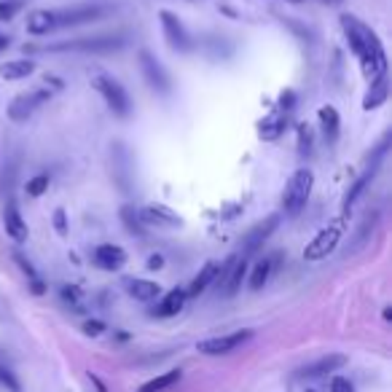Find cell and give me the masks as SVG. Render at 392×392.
I'll return each instance as SVG.
<instances>
[{
	"mask_svg": "<svg viewBox=\"0 0 392 392\" xmlns=\"http://www.w3.org/2000/svg\"><path fill=\"white\" fill-rule=\"evenodd\" d=\"M341 30H344V35L350 41V49L357 57L360 70L368 78V83L387 78V54H384V46H381L376 32L352 14L341 16Z\"/></svg>",
	"mask_w": 392,
	"mask_h": 392,
	"instance_id": "obj_1",
	"label": "cell"
},
{
	"mask_svg": "<svg viewBox=\"0 0 392 392\" xmlns=\"http://www.w3.org/2000/svg\"><path fill=\"white\" fill-rule=\"evenodd\" d=\"M105 14V6H73V8H57V11H32L28 16V32L30 35H49L54 30L76 28L86 22H97Z\"/></svg>",
	"mask_w": 392,
	"mask_h": 392,
	"instance_id": "obj_2",
	"label": "cell"
},
{
	"mask_svg": "<svg viewBox=\"0 0 392 392\" xmlns=\"http://www.w3.org/2000/svg\"><path fill=\"white\" fill-rule=\"evenodd\" d=\"M311 186H314V175H311V170H296L293 177L287 180V186H285V194H283V210L285 215H298L301 210H304V204L309 199L311 194Z\"/></svg>",
	"mask_w": 392,
	"mask_h": 392,
	"instance_id": "obj_3",
	"label": "cell"
},
{
	"mask_svg": "<svg viewBox=\"0 0 392 392\" xmlns=\"http://www.w3.org/2000/svg\"><path fill=\"white\" fill-rule=\"evenodd\" d=\"M344 229H347V215H341V218H336L333 223H328V226L317 231L314 239L304 247V258H307V261H323L325 256H331V253L336 250V244H338V239H341Z\"/></svg>",
	"mask_w": 392,
	"mask_h": 392,
	"instance_id": "obj_4",
	"label": "cell"
},
{
	"mask_svg": "<svg viewBox=\"0 0 392 392\" xmlns=\"http://www.w3.org/2000/svg\"><path fill=\"white\" fill-rule=\"evenodd\" d=\"M97 92L102 95V100L108 102V108L116 113V116H129V110H132V102H129V95H126V89H124L121 83L116 81V78H110V76H97L95 81H92Z\"/></svg>",
	"mask_w": 392,
	"mask_h": 392,
	"instance_id": "obj_5",
	"label": "cell"
},
{
	"mask_svg": "<svg viewBox=\"0 0 392 392\" xmlns=\"http://www.w3.org/2000/svg\"><path fill=\"white\" fill-rule=\"evenodd\" d=\"M126 41L121 35H100V38H76L68 43H57L52 52H116L124 49Z\"/></svg>",
	"mask_w": 392,
	"mask_h": 392,
	"instance_id": "obj_6",
	"label": "cell"
},
{
	"mask_svg": "<svg viewBox=\"0 0 392 392\" xmlns=\"http://www.w3.org/2000/svg\"><path fill=\"white\" fill-rule=\"evenodd\" d=\"M253 338V331H237V333H229V336H213V338H204L196 344V350L202 355H210V357H218V355H229L237 347H242Z\"/></svg>",
	"mask_w": 392,
	"mask_h": 392,
	"instance_id": "obj_7",
	"label": "cell"
},
{
	"mask_svg": "<svg viewBox=\"0 0 392 392\" xmlns=\"http://www.w3.org/2000/svg\"><path fill=\"white\" fill-rule=\"evenodd\" d=\"M280 220H283V215H269V218H263L261 223H256L253 229L247 231V234L242 237V258L258 253V250L263 247V242H266L271 234L277 231Z\"/></svg>",
	"mask_w": 392,
	"mask_h": 392,
	"instance_id": "obj_8",
	"label": "cell"
},
{
	"mask_svg": "<svg viewBox=\"0 0 392 392\" xmlns=\"http://www.w3.org/2000/svg\"><path fill=\"white\" fill-rule=\"evenodd\" d=\"M159 19H162V30H164L167 43H170L175 52H189L191 46H194V41H191L186 25H183L172 11H159Z\"/></svg>",
	"mask_w": 392,
	"mask_h": 392,
	"instance_id": "obj_9",
	"label": "cell"
},
{
	"mask_svg": "<svg viewBox=\"0 0 392 392\" xmlns=\"http://www.w3.org/2000/svg\"><path fill=\"white\" fill-rule=\"evenodd\" d=\"M49 97H52L49 89H35V92H28V95L14 97V100H11V105H8V116H11L14 121H28L30 116L38 110V105H43Z\"/></svg>",
	"mask_w": 392,
	"mask_h": 392,
	"instance_id": "obj_10",
	"label": "cell"
},
{
	"mask_svg": "<svg viewBox=\"0 0 392 392\" xmlns=\"http://www.w3.org/2000/svg\"><path fill=\"white\" fill-rule=\"evenodd\" d=\"M137 218H140L143 226H156V229H175V226L183 223V220L177 218V213H172V210L164 207V204H148V207L137 210Z\"/></svg>",
	"mask_w": 392,
	"mask_h": 392,
	"instance_id": "obj_11",
	"label": "cell"
},
{
	"mask_svg": "<svg viewBox=\"0 0 392 392\" xmlns=\"http://www.w3.org/2000/svg\"><path fill=\"white\" fill-rule=\"evenodd\" d=\"M140 68H143L145 81H148L156 92H162V95L170 92V76H167V70L162 68V62L150 54V52H140Z\"/></svg>",
	"mask_w": 392,
	"mask_h": 392,
	"instance_id": "obj_12",
	"label": "cell"
},
{
	"mask_svg": "<svg viewBox=\"0 0 392 392\" xmlns=\"http://www.w3.org/2000/svg\"><path fill=\"white\" fill-rule=\"evenodd\" d=\"M244 274H247V258H231L229 266L223 269V277H220V296H234L242 287Z\"/></svg>",
	"mask_w": 392,
	"mask_h": 392,
	"instance_id": "obj_13",
	"label": "cell"
},
{
	"mask_svg": "<svg viewBox=\"0 0 392 392\" xmlns=\"http://www.w3.org/2000/svg\"><path fill=\"white\" fill-rule=\"evenodd\" d=\"M95 263L105 271H116L126 263V253L119 244H100L95 250Z\"/></svg>",
	"mask_w": 392,
	"mask_h": 392,
	"instance_id": "obj_14",
	"label": "cell"
},
{
	"mask_svg": "<svg viewBox=\"0 0 392 392\" xmlns=\"http://www.w3.org/2000/svg\"><path fill=\"white\" fill-rule=\"evenodd\" d=\"M3 223H6V234H11L14 242H25V239H28V223H25V218L16 210L14 202L6 204V210H3Z\"/></svg>",
	"mask_w": 392,
	"mask_h": 392,
	"instance_id": "obj_15",
	"label": "cell"
},
{
	"mask_svg": "<svg viewBox=\"0 0 392 392\" xmlns=\"http://www.w3.org/2000/svg\"><path fill=\"white\" fill-rule=\"evenodd\" d=\"M277 263H280V258H277V253H271V256L261 258L256 266H253V271H250V280H247V285H250V290H261L263 285L269 283L271 271L277 269Z\"/></svg>",
	"mask_w": 392,
	"mask_h": 392,
	"instance_id": "obj_16",
	"label": "cell"
},
{
	"mask_svg": "<svg viewBox=\"0 0 392 392\" xmlns=\"http://www.w3.org/2000/svg\"><path fill=\"white\" fill-rule=\"evenodd\" d=\"M347 363V357L344 355H328V357H320V360H314V363L304 365L301 368V376H325V374H333L338 371L341 365Z\"/></svg>",
	"mask_w": 392,
	"mask_h": 392,
	"instance_id": "obj_17",
	"label": "cell"
},
{
	"mask_svg": "<svg viewBox=\"0 0 392 392\" xmlns=\"http://www.w3.org/2000/svg\"><path fill=\"white\" fill-rule=\"evenodd\" d=\"M317 119H320V126H323V135L328 143H336L338 132H341V119H338V110L333 105H323L317 110Z\"/></svg>",
	"mask_w": 392,
	"mask_h": 392,
	"instance_id": "obj_18",
	"label": "cell"
},
{
	"mask_svg": "<svg viewBox=\"0 0 392 392\" xmlns=\"http://www.w3.org/2000/svg\"><path fill=\"white\" fill-rule=\"evenodd\" d=\"M186 301H189V296H186V290H180V287H175V290H170L167 296L162 298V304L156 307V317H175L177 311L186 307Z\"/></svg>",
	"mask_w": 392,
	"mask_h": 392,
	"instance_id": "obj_19",
	"label": "cell"
},
{
	"mask_svg": "<svg viewBox=\"0 0 392 392\" xmlns=\"http://www.w3.org/2000/svg\"><path fill=\"white\" fill-rule=\"evenodd\" d=\"M30 73H35V62L30 59H11L0 68V78L6 81H19V78H28Z\"/></svg>",
	"mask_w": 392,
	"mask_h": 392,
	"instance_id": "obj_20",
	"label": "cell"
},
{
	"mask_svg": "<svg viewBox=\"0 0 392 392\" xmlns=\"http://www.w3.org/2000/svg\"><path fill=\"white\" fill-rule=\"evenodd\" d=\"M218 274H220V271H218L215 263H207V266H204V269L199 271L196 277H194V283H191V287L186 290V296H189V298L202 296L204 290H207V285L215 283V280H218Z\"/></svg>",
	"mask_w": 392,
	"mask_h": 392,
	"instance_id": "obj_21",
	"label": "cell"
},
{
	"mask_svg": "<svg viewBox=\"0 0 392 392\" xmlns=\"http://www.w3.org/2000/svg\"><path fill=\"white\" fill-rule=\"evenodd\" d=\"M126 290L137 298V301H153L162 296V287L150 280H126Z\"/></svg>",
	"mask_w": 392,
	"mask_h": 392,
	"instance_id": "obj_22",
	"label": "cell"
},
{
	"mask_svg": "<svg viewBox=\"0 0 392 392\" xmlns=\"http://www.w3.org/2000/svg\"><path fill=\"white\" fill-rule=\"evenodd\" d=\"M374 175H376V167H368V172H365V175L360 177V180H357V183H355V186H352L350 191H347V196H344V215L350 213L352 204H355L357 199H360V196H363V191L368 189V186H371V180H374Z\"/></svg>",
	"mask_w": 392,
	"mask_h": 392,
	"instance_id": "obj_23",
	"label": "cell"
},
{
	"mask_svg": "<svg viewBox=\"0 0 392 392\" xmlns=\"http://www.w3.org/2000/svg\"><path fill=\"white\" fill-rule=\"evenodd\" d=\"M175 381H180V371H177V368L175 371H167L162 376L150 379V381H145L137 392H164V390H170Z\"/></svg>",
	"mask_w": 392,
	"mask_h": 392,
	"instance_id": "obj_24",
	"label": "cell"
},
{
	"mask_svg": "<svg viewBox=\"0 0 392 392\" xmlns=\"http://www.w3.org/2000/svg\"><path fill=\"white\" fill-rule=\"evenodd\" d=\"M387 92H390V86H387V78H379V81L371 83V92L365 95L363 100V108L371 110V108H379L384 100H387Z\"/></svg>",
	"mask_w": 392,
	"mask_h": 392,
	"instance_id": "obj_25",
	"label": "cell"
},
{
	"mask_svg": "<svg viewBox=\"0 0 392 392\" xmlns=\"http://www.w3.org/2000/svg\"><path fill=\"white\" fill-rule=\"evenodd\" d=\"M14 261H16V263H19V266H22V271H25V274H28L30 285H32V293H38V296H41L43 290H46V285H43L41 274H38V271H35V266H32V263H30L28 258L22 256V253H19V250H14Z\"/></svg>",
	"mask_w": 392,
	"mask_h": 392,
	"instance_id": "obj_26",
	"label": "cell"
},
{
	"mask_svg": "<svg viewBox=\"0 0 392 392\" xmlns=\"http://www.w3.org/2000/svg\"><path fill=\"white\" fill-rule=\"evenodd\" d=\"M283 132H285V116H269L266 121L261 124V129H258V135L263 137V140H277Z\"/></svg>",
	"mask_w": 392,
	"mask_h": 392,
	"instance_id": "obj_27",
	"label": "cell"
},
{
	"mask_svg": "<svg viewBox=\"0 0 392 392\" xmlns=\"http://www.w3.org/2000/svg\"><path fill=\"white\" fill-rule=\"evenodd\" d=\"M121 220H124V226L132 231V234H137V237H143V234H145V226L140 223V218H137L135 207H129V204H126V207H121Z\"/></svg>",
	"mask_w": 392,
	"mask_h": 392,
	"instance_id": "obj_28",
	"label": "cell"
},
{
	"mask_svg": "<svg viewBox=\"0 0 392 392\" xmlns=\"http://www.w3.org/2000/svg\"><path fill=\"white\" fill-rule=\"evenodd\" d=\"M298 153L309 156L311 153V129L307 124H298Z\"/></svg>",
	"mask_w": 392,
	"mask_h": 392,
	"instance_id": "obj_29",
	"label": "cell"
},
{
	"mask_svg": "<svg viewBox=\"0 0 392 392\" xmlns=\"http://www.w3.org/2000/svg\"><path fill=\"white\" fill-rule=\"evenodd\" d=\"M22 11V0H0V22H8Z\"/></svg>",
	"mask_w": 392,
	"mask_h": 392,
	"instance_id": "obj_30",
	"label": "cell"
},
{
	"mask_svg": "<svg viewBox=\"0 0 392 392\" xmlns=\"http://www.w3.org/2000/svg\"><path fill=\"white\" fill-rule=\"evenodd\" d=\"M46 189H49V175H46V172H41V175H35L32 180H28V194L30 196H41Z\"/></svg>",
	"mask_w": 392,
	"mask_h": 392,
	"instance_id": "obj_31",
	"label": "cell"
},
{
	"mask_svg": "<svg viewBox=\"0 0 392 392\" xmlns=\"http://www.w3.org/2000/svg\"><path fill=\"white\" fill-rule=\"evenodd\" d=\"M0 387H6L8 392H19V381H16V376L8 371V368H3V365H0Z\"/></svg>",
	"mask_w": 392,
	"mask_h": 392,
	"instance_id": "obj_32",
	"label": "cell"
},
{
	"mask_svg": "<svg viewBox=\"0 0 392 392\" xmlns=\"http://www.w3.org/2000/svg\"><path fill=\"white\" fill-rule=\"evenodd\" d=\"M331 392H355V387H352L350 379L344 376H336L333 381H331Z\"/></svg>",
	"mask_w": 392,
	"mask_h": 392,
	"instance_id": "obj_33",
	"label": "cell"
},
{
	"mask_svg": "<svg viewBox=\"0 0 392 392\" xmlns=\"http://www.w3.org/2000/svg\"><path fill=\"white\" fill-rule=\"evenodd\" d=\"M62 298H65L68 304H78V301H81V290H78V287H68V285H65V287H62Z\"/></svg>",
	"mask_w": 392,
	"mask_h": 392,
	"instance_id": "obj_34",
	"label": "cell"
},
{
	"mask_svg": "<svg viewBox=\"0 0 392 392\" xmlns=\"http://www.w3.org/2000/svg\"><path fill=\"white\" fill-rule=\"evenodd\" d=\"M105 331V325L100 323V320H89V323H83V333H89V336H100Z\"/></svg>",
	"mask_w": 392,
	"mask_h": 392,
	"instance_id": "obj_35",
	"label": "cell"
},
{
	"mask_svg": "<svg viewBox=\"0 0 392 392\" xmlns=\"http://www.w3.org/2000/svg\"><path fill=\"white\" fill-rule=\"evenodd\" d=\"M54 226L59 234H68V223H65V213H62V210H57L54 213Z\"/></svg>",
	"mask_w": 392,
	"mask_h": 392,
	"instance_id": "obj_36",
	"label": "cell"
},
{
	"mask_svg": "<svg viewBox=\"0 0 392 392\" xmlns=\"http://www.w3.org/2000/svg\"><path fill=\"white\" fill-rule=\"evenodd\" d=\"M293 100H296V95H293V92H285V95L280 97V108L290 110V108H293V105H290V102H293Z\"/></svg>",
	"mask_w": 392,
	"mask_h": 392,
	"instance_id": "obj_37",
	"label": "cell"
},
{
	"mask_svg": "<svg viewBox=\"0 0 392 392\" xmlns=\"http://www.w3.org/2000/svg\"><path fill=\"white\" fill-rule=\"evenodd\" d=\"M162 266H164V258L162 256L148 258V269H162Z\"/></svg>",
	"mask_w": 392,
	"mask_h": 392,
	"instance_id": "obj_38",
	"label": "cell"
},
{
	"mask_svg": "<svg viewBox=\"0 0 392 392\" xmlns=\"http://www.w3.org/2000/svg\"><path fill=\"white\" fill-rule=\"evenodd\" d=\"M320 3H325V6H341L344 0H320Z\"/></svg>",
	"mask_w": 392,
	"mask_h": 392,
	"instance_id": "obj_39",
	"label": "cell"
},
{
	"mask_svg": "<svg viewBox=\"0 0 392 392\" xmlns=\"http://www.w3.org/2000/svg\"><path fill=\"white\" fill-rule=\"evenodd\" d=\"M6 46H8V38H6V35H0V52H3Z\"/></svg>",
	"mask_w": 392,
	"mask_h": 392,
	"instance_id": "obj_40",
	"label": "cell"
},
{
	"mask_svg": "<svg viewBox=\"0 0 392 392\" xmlns=\"http://www.w3.org/2000/svg\"><path fill=\"white\" fill-rule=\"evenodd\" d=\"M290 3H298V0H290Z\"/></svg>",
	"mask_w": 392,
	"mask_h": 392,
	"instance_id": "obj_41",
	"label": "cell"
},
{
	"mask_svg": "<svg viewBox=\"0 0 392 392\" xmlns=\"http://www.w3.org/2000/svg\"><path fill=\"white\" fill-rule=\"evenodd\" d=\"M307 392H314V390H307Z\"/></svg>",
	"mask_w": 392,
	"mask_h": 392,
	"instance_id": "obj_42",
	"label": "cell"
}]
</instances>
